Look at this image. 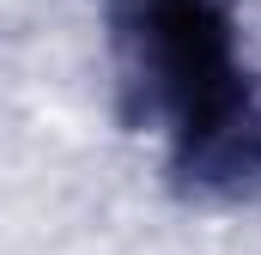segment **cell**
Listing matches in <instances>:
<instances>
[{
	"label": "cell",
	"mask_w": 261,
	"mask_h": 255,
	"mask_svg": "<svg viewBox=\"0 0 261 255\" xmlns=\"http://www.w3.org/2000/svg\"><path fill=\"white\" fill-rule=\"evenodd\" d=\"M134 128L158 134L195 200L261 189V73L243 61L237 0H97Z\"/></svg>",
	"instance_id": "6da1fadb"
}]
</instances>
